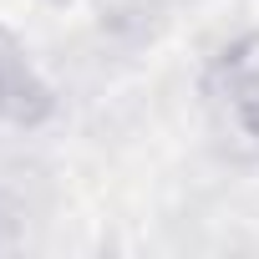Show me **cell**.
<instances>
[{"label":"cell","mask_w":259,"mask_h":259,"mask_svg":"<svg viewBox=\"0 0 259 259\" xmlns=\"http://www.w3.org/2000/svg\"><path fill=\"white\" fill-rule=\"evenodd\" d=\"M41 102H46V92L36 87L26 56L0 36V112H11V117H36Z\"/></svg>","instance_id":"7a4b0ae2"},{"label":"cell","mask_w":259,"mask_h":259,"mask_svg":"<svg viewBox=\"0 0 259 259\" xmlns=\"http://www.w3.org/2000/svg\"><path fill=\"white\" fill-rule=\"evenodd\" d=\"M213 102L239 138L259 143V36L239 41L224 56V66L213 76Z\"/></svg>","instance_id":"6da1fadb"}]
</instances>
